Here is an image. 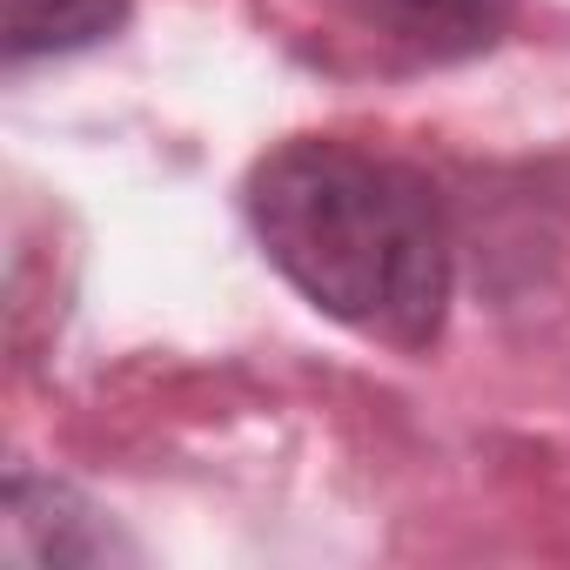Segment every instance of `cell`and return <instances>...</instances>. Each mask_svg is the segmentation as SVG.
I'll list each match as a JSON object with an SVG mask.
<instances>
[{"label":"cell","instance_id":"4","mask_svg":"<svg viewBox=\"0 0 570 570\" xmlns=\"http://www.w3.org/2000/svg\"><path fill=\"white\" fill-rule=\"evenodd\" d=\"M370 21L390 28L396 41H410L416 55L430 61H456V55H476L490 48L510 14H517V0H363Z\"/></svg>","mask_w":570,"mask_h":570},{"label":"cell","instance_id":"3","mask_svg":"<svg viewBox=\"0 0 570 570\" xmlns=\"http://www.w3.org/2000/svg\"><path fill=\"white\" fill-rule=\"evenodd\" d=\"M135 0H0V55L8 68L61 61L95 41H108L128 21Z\"/></svg>","mask_w":570,"mask_h":570},{"label":"cell","instance_id":"2","mask_svg":"<svg viewBox=\"0 0 570 570\" xmlns=\"http://www.w3.org/2000/svg\"><path fill=\"white\" fill-rule=\"evenodd\" d=\"M0 557L14 570H55V563L88 570V563H135V543L75 483L21 463L8 470V503H0Z\"/></svg>","mask_w":570,"mask_h":570},{"label":"cell","instance_id":"1","mask_svg":"<svg viewBox=\"0 0 570 570\" xmlns=\"http://www.w3.org/2000/svg\"><path fill=\"white\" fill-rule=\"evenodd\" d=\"M255 248L330 323L430 350L456 296V235L436 181L396 155L296 135L268 148L242 188Z\"/></svg>","mask_w":570,"mask_h":570}]
</instances>
